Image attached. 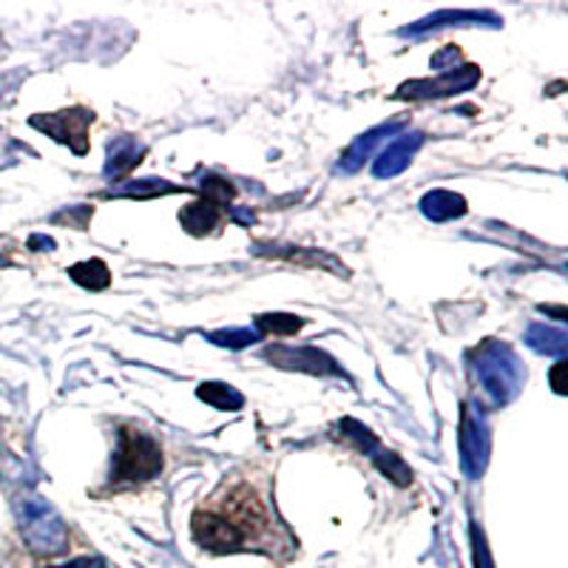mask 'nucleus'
Masks as SVG:
<instances>
[{"mask_svg":"<svg viewBox=\"0 0 568 568\" xmlns=\"http://www.w3.org/2000/svg\"><path fill=\"white\" fill-rule=\"evenodd\" d=\"M424 145V134H418V131H413V134H400L398 140L389 142L387 149L378 154V160H375L373 165V174L375 176H395L400 174V171L407 169L409 162H413L415 151Z\"/></svg>","mask_w":568,"mask_h":568,"instance_id":"0eeeda50","label":"nucleus"},{"mask_svg":"<svg viewBox=\"0 0 568 568\" xmlns=\"http://www.w3.org/2000/svg\"><path fill=\"white\" fill-rule=\"evenodd\" d=\"M480 71L478 65H464L458 71H449L440 80H433V83H426V80H418L413 85H404L400 89V98H440V94H453V91H464L471 89V85L478 83Z\"/></svg>","mask_w":568,"mask_h":568,"instance_id":"423d86ee","label":"nucleus"},{"mask_svg":"<svg viewBox=\"0 0 568 568\" xmlns=\"http://www.w3.org/2000/svg\"><path fill=\"white\" fill-rule=\"evenodd\" d=\"M142 145H136L134 140H129V136H120L116 142H111L109 149V162H105V174L109 176H125L131 169H134L136 162H140L142 156Z\"/></svg>","mask_w":568,"mask_h":568,"instance_id":"9b49d317","label":"nucleus"},{"mask_svg":"<svg viewBox=\"0 0 568 568\" xmlns=\"http://www.w3.org/2000/svg\"><path fill=\"white\" fill-rule=\"evenodd\" d=\"M49 568H105L100 557H78V560L65 562V566H49Z\"/></svg>","mask_w":568,"mask_h":568,"instance_id":"a211bd4d","label":"nucleus"},{"mask_svg":"<svg viewBox=\"0 0 568 568\" xmlns=\"http://www.w3.org/2000/svg\"><path fill=\"white\" fill-rule=\"evenodd\" d=\"M258 329L265 333H273V336H293L304 327V318L298 316H284V313H267V316L256 318Z\"/></svg>","mask_w":568,"mask_h":568,"instance_id":"2eb2a0df","label":"nucleus"},{"mask_svg":"<svg viewBox=\"0 0 568 568\" xmlns=\"http://www.w3.org/2000/svg\"><path fill=\"white\" fill-rule=\"evenodd\" d=\"M91 120H94V111L69 109L54 111V114H38L32 116L29 123H32L34 129L45 131L49 136H54L58 142H63V145H69L74 154H85V151H89L85 131H89Z\"/></svg>","mask_w":568,"mask_h":568,"instance_id":"20e7f679","label":"nucleus"},{"mask_svg":"<svg viewBox=\"0 0 568 568\" xmlns=\"http://www.w3.org/2000/svg\"><path fill=\"white\" fill-rule=\"evenodd\" d=\"M69 276L85 287V291H105L111 284V273L105 267V262L100 258H89V262H80V265L69 267Z\"/></svg>","mask_w":568,"mask_h":568,"instance_id":"f8f14e48","label":"nucleus"},{"mask_svg":"<svg viewBox=\"0 0 568 568\" xmlns=\"http://www.w3.org/2000/svg\"><path fill=\"white\" fill-rule=\"evenodd\" d=\"M174 187L165 185V182H156V180H145V182H136L134 187H125V191H120V194L125 196H154V194H171Z\"/></svg>","mask_w":568,"mask_h":568,"instance_id":"f3484780","label":"nucleus"},{"mask_svg":"<svg viewBox=\"0 0 568 568\" xmlns=\"http://www.w3.org/2000/svg\"><path fill=\"white\" fill-rule=\"evenodd\" d=\"M560 373H562V362L557 364L555 367V373H551V382H555V389L557 393H562V384H560Z\"/></svg>","mask_w":568,"mask_h":568,"instance_id":"6ab92c4d","label":"nucleus"},{"mask_svg":"<svg viewBox=\"0 0 568 568\" xmlns=\"http://www.w3.org/2000/svg\"><path fill=\"white\" fill-rule=\"evenodd\" d=\"M526 342L537 349V353H551V355H562L566 353V333L560 329H551V327H542V324H535L529 329V336Z\"/></svg>","mask_w":568,"mask_h":568,"instance_id":"4468645a","label":"nucleus"},{"mask_svg":"<svg viewBox=\"0 0 568 568\" xmlns=\"http://www.w3.org/2000/svg\"><path fill=\"white\" fill-rule=\"evenodd\" d=\"M500 355H504V347H489L484 349L478 364L480 384H484V389L491 395V400H497V404H504V400L515 393L517 384L515 358H511L509 364H504L500 362Z\"/></svg>","mask_w":568,"mask_h":568,"instance_id":"39448f33","label":"nucleus"},{"mask_svg":"<svg viewBox=\"0 0 568 568\" xmlns=\"http://www.w3.org/2000/svg\"><path fill=\"white\" fill-rule=\"evenodd\" d=\"M18 515L23 540L29 542V549L34 555L52 557L65 551V546H69V531H65L63 520H60L52 506H45L40 497H29V500L20 504Z\"/></svg>","mask_w":568,"mask_h":568,"instance_id":"7ed1b4c3","label":"nucleus"},{"mask_svg":"<svg viewBox=\"0 0 568 568\" xmlns=\"http://www.w3.org/2000/svg\"><path fill=\"white\" fill-rule=\"evenodd\" d=\"M211 342L220 344V347L242 349L256 342V333H251V329H225V333H213Z\"/></svg>","mask_w":568,"mask_h":568,"instance_id":"dca6fc26","label":"nucleus"},{"mask_svg":"<svg viewBox=\"0 0 568 568\" xmlns=\"http://www.w3.org/2000/svg\"><path fill=\"white\" fill-rule=\"evenodd\" d=\"M191 537L213 555L273 551L278 542V526L251 484L231 480L196 506L191 515Z\"/></svg>","mask_w":568,"mask_h":568,"instance_id":"f257e3e1","label":"nucleus"},{"mask_svg":"<svg viewBox=\"0 0 568 568\" xmlns=\"http://www.w3.org/2000/svg\"><path fill=\"white\" fill-rule=\"evenodd\" d=\"M196 395H200L205 404H211V407H216V409H225V413L227 409H231V413H236V409H242V404H245V398H242L236 389L227 387V384H216V382L202 384V387L196 389Z\"/></svg>","mask_w":568,"mask_h":568,"instance_id":"ddd939ff","label":"nucleus"},{"mask_svg":"<svg viewBox=\"0 0 568 568\" xmlns=\"http://www.w3.org/2000/svg\"><path fill=\"white\" fill-rule=\"evenodd\" d=\"M420 211H424L426 220L433 222H449L455 216H464L466 213V200L453 191H433L420 200Z\"/></svg>","mask_w":568,"mask_h":568,"instance_id":"9d476101","label":"nucleus"},{"mask_svg":"<svg viewBox=\"0 0 568 568\" xmlns=\"http://www.w3.org/2000/svg\"><path fill=\"white\" fill-rule=\"evenodd\" d=\"M162 471V449L149 433L123 426L114 455L111 484H145Z\"/></svg>","mask_w":568,"mask_h":568,"instance_id":"f03ea898","label":"nucleus"},{"mask_svg":"<svg viewBox=\"0 0 568 568\" xmlns=\"http://www.w3.org/2000/svg\"><path fill=\"white\" fill-rule=\"evenodd\" d=\"M400 125H404V120H395V123H387V125H378V129L367 131V134H362L358 140L353 142L347 149V154L342 156V162H338V169L344 171V174H353V171H358L364 165V160H367L369 154H373V149L378 145L382 140H387L393 131H398Z\"/></svg>","mask_w":568,"mask_h":568,"instance_id":"6e6552de","label":"nucleus"},{"mask_svg":"<svg viewBox=\"0 0 568 568\" xmlns=\"http://www.w3.org/2000/svg\"><path fill=\"white\" fill-rule=\"evenodd\" d=\"M180 222L187 233L194 236H205L213 227L222 222V202L216 200H200L194 205H187L185 211H180Z\"/></svg>","mask_w":568,"mask_h":568,"instance_id":"1a4fd4ad","label":"nucleus"}]
</instances>
